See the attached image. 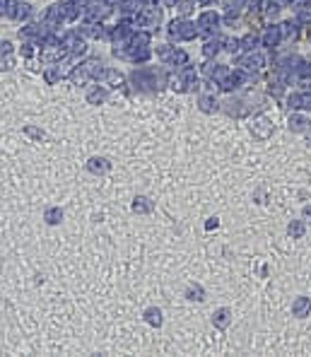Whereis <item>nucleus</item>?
<instances>
[{
  "mask_svg": "<svg viewBox=\"0 0 311 357\" xmlns=\"http://www.w3.org/2000/svg\"><path fill=\"white\" fill-rule=\"evenodd\" d=\"M106 2H111V5H116V2H118V5H121L123 0H106Z\"/></svg>",
  "mask_w": 311,
  "mask_h": 357,
  "instance_id": "4be33fe9",
  "label": "nucleus"
},
{
  "mask_svg": "<svg viewBox=\"0 0 311 357\" xmlns=\"http://www.w3.org/2000/svg\"><path fill=\"white\" fill-rule=\"evenodd\" d=\"M97 80L102 82V85H106V87H123V82H126V75L123 73H118L116 68H102V73L97 75Z\"/></svg>",
  "mask_w": 311,
  "mask_h": 357,
  "instance_id": "20e7f679",
  "label": "nucleus"
},
{
  "mask_svg": "<svg viewBox=\"0 0 311 357\" xmlns=\"http://www.w3.org/2000/svg\"><path fill=\"white\" fill-rule=\"evenodd\" d=\"M0 53L2 56H10L12 53V44L10 41H0Z\"/></svg>",
  "mask_w": 311,
  "mask_h": 357,
  "instance_id": "a211bd4d",
  "label": "nucleus"
},
{
  "mask_svg": "<svg viewBox=\"0 0 311 357\" xmlns=\"http://www.w3.org/2000/svg\"><path fill=\"white\" fill-rule=\"evenodd\" d=\"M80 70L85 73L89 80H97V75L102 73V60L99 58H87L82 65H80Z\"/></svg>",
  "mask_w": 311,
  "mask_h": 357,
  "instance_id": "6e6552de",
  "label": "nucleus"
},
{
  "mask_svg": "<svg viewBox=\"0 0 311 357\" xmlns=\"http://www.w3.org/2000/svg\"><path fill=\"white\" fill-rule=\"evenodd\" d=\"M44 77H46V82H49V85H56V82H58V80H60V77H63V75L58 73V68H56V65H53V68H49V70H44Z\"/></svg>",
  "mask_w": 311,
  "mask_h": 357,
  "instance_id": "2eb2a0df",
  "label": "nucleus"
},
{
  "mask_svg": "<svg viewBox=\"0 0 311 357\" xmlns=\"http://www.w3.org/2000/svg\"><path fill=\"white\" fill-rule=\"evenodd\" d=\"M188 299H203V297H200V290H198V287H196V290H193V287L188 290Z\"/></svg>",
  "mask_w": 311,
  "mask_h": 357,
  "instance_id": "aec40b11",
  "label": "nucleus"
},
{
  "mask_svg": "<svg viewBox=\"0 0 311 357\" xmlns=\"http://www.w3.org/2000/svg\"><path fill=\"white\" fill-rule=\"evenodd\" d=\"M44 220H46L49 225H58V222L63 220V210H60V208H46V212H44Z\"/></svg>",
  "mask_w": 311,
  "mask_h": 357,
  "instance_id": "ddd939ff",
  "label": "nucleus"
},
{
  "mask_svg": "<svg viewBox=\"0 0 311 357\" xmlns=\"http://www.w3.org/2000/svg\"><path fill=\"white\" fill-rule=\"evenodd\" d=\"M15 10H17V0H0V17L15 20Z\"/></svg>",
  "mask_w": 311,
  "mask_h": 357,
  "instance_id": "9b49d317",
  "label": "nucleus"
},
{
  "mask_svg": "<svg viewBox=\"0 0 311 357\" xmlns=\"http://www.w3.org/2000/svg\"><path fill=\"white\" fill-rule=\"evenodd\" d=\"M159 20H162V12L157 10V5H150V2H145L140 7V12L133 17V25L135 27H145V29H157V25H159Z\"/></svg>",
  "mask_w": 311,
  "mask_h": 357,
  "instance_id": "f03ea898",
  "label": "nucleus"
},
{
  "mask_svg": "<svg viewBox=\"0 0 311 357\" xmlns=\"http://www.w3.org/2000/svg\"><path fill=\"white\" fill-rule=\"evenodd\" d=\"M25 133H27V135H31V138H36V140H44V138H46V133H44L41 128H34V126H27V128H25Z\"/></svg>",
  "mask_w": 311,
  "mask_h": 357,
  "instance_id": "dca6fc26",
  "label": "nucleus"
},
{
  "mask_svg": "<svg viewBox=\"0 0 311 357\" xmlns=\"http://www.w3.org/2000/svg\"><path fill=\"white\" fill-rule=\"evenodd\" d=\"M164 80H167V75L159 68H140L130 75V82H133L135 92H155V89H159L164 85Z\"/></svg>",
  "mask_w": 311,
  "mask_h": 357,
  "instance_id": "f257e3e1",
  "label": "nucleus"
},
{
  "mask_svg": "<svg viewBox=\"0 0 311 357\" xmlns=\"http://www.w3.org/2000/svg\"><path fill=\"white\" fill-rule=\"evenodd\" d=\"M22 56H27V58L34 56V44H31V41H27V44L22 46Z\"/></svg>",
  "mask_w": 311,
  "mask_h": 357,
  "instance_id": "6ab92c4d",
  "label": "nucleus"
},
{
  "mask_svg": "<svg viewBox=\"0 0 311 357\" xmlns=\"http://www.w3.org/2000/svg\"><path fill=\"white\" fill-rule=\"evenodd\" d=\"M169 34L174 36V39H191V36L196 34V29H193L188 22H174V25H171V29H169Z\"/></svg>",
  "mask_w": 311,
  "mask_h": 357,
  "instance_id": "423d86ee",
  "label": "nucleus"
},
{
  "mask_svg": "<svg viewBox=\"0 0 311 357\" xmlns=\"http://www.w3.org/2000/svg\"><path fill=\"white\" fill-rule=\"evenodd\" d=\"M80 34L89 36V39H104L106 36V31L99 22H85V27H80Z\"/></svg>",
  "mask_w": 311,
  "mask_h": 357,
  "instance_id": "0eeeda50",
  "label": "nucleus"
},
{
  "mask_svg": "<svg viewBox=\"0 0 311 357\" xmlns=\"http://www.w3.org/2000/svg\"><path fill=\"white\" fill-rule=\"evenodd\" d=\"M145 321L150 324V326H162V311L157 309V306H150V309H145Z\"/></svg>",
  "mask_w": 311,
  "mask_h": 357,
  "instance_id": "f8f14e48",
  "label": "nucleus"
},
{
  "mask_svg": "<svg viewBox=\"0 0 311 357\" xmlns=\"http://www.w3.org/2000/svg\"><path fill=\"white\" fill-rule=\"evenodd\" d=\"M109 169H111V162L106 157H92L87 162V172H92V174H106Z\"/></svg>",
  "mask_w": 311,
  "mask_h": 357,
  "instance_id": "39448f33",
  "label": "nucleus"
},
{
  "mask_svg": "<svg viewBox=\"0 0 311 357\" xmlns=\"http://www.w3.org/2000/svg\"><path fill=\"white\" fill-rule=\"evenodd\" d=\"M155 210V203L147 198V196H138L135 201H133V212L135 215H150Z\"/></svg>",
  "mask_w": 311,
  "mask_h": 357,
  "instance_id": "1a4fd4ad",
  "label": "nucleus"
},
{
  "mask_svg": "<svg viewBox=\"0 0 311 357\" xmlns=\"http://www.w3.org/2000/svg\"><path fill=\"white\" fill-rule=\"evenodd\" d=\"M12 65H15V58L12 56H2L0 53V70H10Z\"/></svg>",
  "mask_w": 311,
  "mask_h": 357,
  "instance_id": "f3484780",
  "label": "nucleus"
},
{
  "mask_svg": "<svg viewBox=\"0 0 311 357\" xmlns=\"http://www.w3.org/2000/svg\"><path fill=\"white\" fill-rule=\"evenodd\" d=\"M106 99H109V92L104 87H94V89L87 92V102H89V104H104Z\"/></svg>",
  "mask_w": 311,
  "mask_h": 357,
  "instance_id": "9d476101",
  "label": "nucleus"
},
{
  "mask_svg": "<svg viewBox=\"0 0 311 357\" xmlns=\"http://www.w3.org/2000/svg\"><path fill=\"white\" fill-rule=\"evenodd\" d=\"M111 15V2L106 0H92L85 5V20L87 22H102Z\"/></svg>",
  "mask_w": 311,
  "mask_h": 357,
  "instance_id": "7ed1b4c3",
  "label": "nucleus"
},
{
  "mask_svg": "<svg viewBox=\"0 0 311 357\" xmlns=\"http://www.w3.org/2000/svg\"><path fill=\"white\" fill-rule=\"evenodd\" d=\"M31 5L29 2H17V10H15V20H29L31 17Z\"/></svg>",
  "mask_w": 311,
  "mask_h": 357,
  "instance_id": "4468645a",
  "label": "nucleus"
},
{
  "mask_svg": "<svg viewBox=\"0 0 311 357\" xmlns=\"http://www.w3.org/2000/svg\"><path fill=\"white\" fill-rule=\"evenodd\" d=\"M157 2H164V5H174L176 0H157Z\"/></svg>",
  "mask_w": 311,
  "mask_h": 357,
  "instance_id": "412c9836",
  "label": "nucleus"
}]
</instances>
